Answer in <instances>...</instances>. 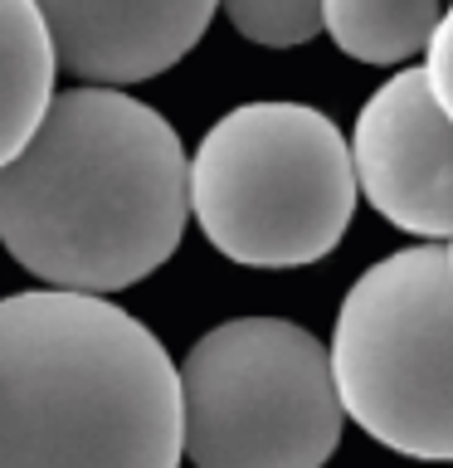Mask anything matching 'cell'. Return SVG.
I'll list each match as a JSON object with an SVG mask.
<instances>
[{"mask_svg":"<svg viewBox=\"0 0 453 468\" xmlns=\"http://www.w3.org/2000/svg\"><path fill=\"white\" fill-rule=\"evenodd\" d=\"M190 225V156L127 88H58L39 132L0 166V244L44 288L112 298L152 278Z\"/></svg>","mask_w":453,"mask_h":468,"instance_id":"1","label":"cell"},{"mask_svg":"<svg viewBox=\"0 0 453 468\" xmlns=\"http://www.w3.org/2000/svg\"><path fill=\"white\" fill-rule=\"evenodd\" d=\"M181 366L98 292L0 298V468H181Z\"/></svg>","mask_w":453,"mask_h":468,"instance_id":"2","label":"cell"},{"mask_svg":"<svg viewBox=\"0 0 453 468\" xmlns=\"http://www.w3.org/2000/svg\"><path fill=\"white\" fill-rule=\"evenodd\" d=\"M356 200L351 137L312 102H239L190 152V219L239 269L321 263Z\"/></svg>","mask_w":453,"mask_h":468,"instance_id":"3","label":"cell"},{"mask_svg":"<svg viewBox=\"0 0 453 468\" xmlns=\"http://www.w3.org/2000/svg\"><path fill=\"white\" fill-rule=\"evenodd\" d=\"M346 420L400 459L453 463V263L448 244H409L346 288L332 327Z\"/></svg>","mask_w":453,"mask_h":468,"instance_id":"4","label":"cell"},{"mask_svg":"<svg viewBox=\"0 0 453 468\" xmlns=\"http://www.w3.org/2000/svg\"><path fill=\"white\" fill-rule=\"evenodd\" d=\"M181 405L190 468H321L346 430L332 351L269 313L219 322L185 351Z\"/></svg>","mask_w":453,"mask_h":468,"instance_id":"5","label":"cell"},{"mask_svg":"<svg viewBox=\"0 0 453 468\" xmlns=\"http://www.w3.org/2000/svg\"><path fill=\"white\" fill-rule=\"evenodd\" d=\"M361 200L419 244L453 234V122L429 98L424 69L409 64L361 102L351 127Z\"/></svg>","mask_w":453,"mask_h":468,"instance_id":"6","label":"cell"},{"mask_svg":"<svg viewBox=\"0 0 453 468\" xmlns=\"http://www.w3.org/2000/svg\"><path fill=\"white\" fill-rule=\"evenodd\" d=\"M68 79L127 88L195 49L219 0H35Z\"/></svg>","mask_w":453,"mask_h":468,"instance_id":"7","label":"cell"},{"mask_svg":"<svg viewBox=\"0 0 453 468\" xmlns=\"http://www.w3.org/2000/svg\"><path fill=\"white\" fill-rule=\"evenodd\" d=\"M58 54L35 0H0V166L29 146L54 102Z\"/></svg>","mask_w":453,"mask_h":468,"instance_id":"8","label":"cell"},{"mask_svg":"<svg viewBox=\"0 0 453 468\" xmlns=\"http://www.w3.org/2000/svg\"><path fill=\"white\" fill-rule=\"evenodd\" d=\"M438 20V0H327L321 10V29L336 49L375 69H409V58H424Z\"/></svg>","mask_w":453,"mask_h":468,"instance_id":"9","label":"cell"},{"mask_svg":"<svg viewBox=\"0 0 453 468\" xmlns=\"http://www.w3.org/2000/svg\"><path fill=\"white\" fill-rule=\"evenodd\" d=\"M234 35L263 49H298L321 35V10L327 0H219Z\"/></svg>","mask_w":453,"mask_h":468,"instance_id":"10","label":"cell"},{"mask_svg":"<svg viewBox=\"0 0 453 468\" xmlns=\"http://www.w3.org/2000/svg\"><path fill=\"white\" fill-rule=\"evenodd\" d=\"M419 69H424V83H429V98L438 102V112L453 122V0L444 5V20H438Z\"/></svg>","mask_w":453,"mask_h":468,"instance_id":"11","label":"cell"},{"mask_svg":"<svg viewBox=\"0 0 453 468\" xmlns=\"http://www.w3.org/2000/svg\"><path fill=\"white\" fill-rule=\"evenodd\" d=\"M448 263H453V234H448Z\"/></svg>","mask_w":453,"mask_h":468,"instance_id":"12","label":"cell"}]
</instances>
